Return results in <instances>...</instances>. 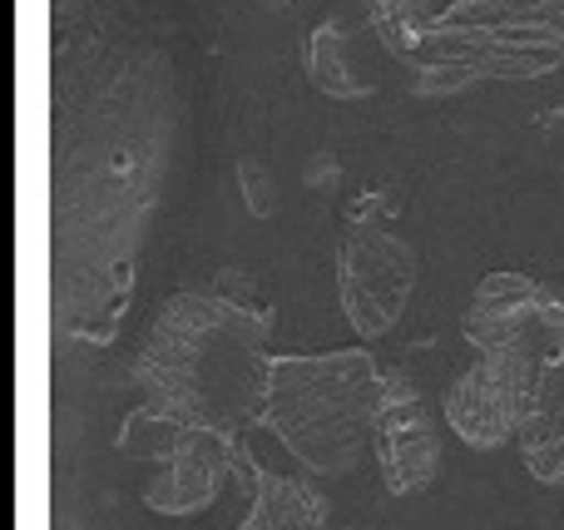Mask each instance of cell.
Segmentation results:
<instances>
[{
  "mask_svg": "<svg viewBox=\"0 0 564 530\" xmlns=\"http://www.w3.org/2000/svg\"><path fill=\"white\" fill-rule=\"evenodd\" d=\"M50 45V313L109 347L178 134V69L139 0H55Z\"/></svg>",
  "mask_w": 564,
  "mask_h": 530,
  "instance_id": "6da1fadb",
  "label": "cell"
},
{
  "mask_svg": "<svg viewBox=\"0 0 564 530\" xmlns=\"http://www.w3.org/2000/svg\"><path fill=\"white\" fill-rule=\"evenodd\" d=\"M273 317L218 288L174 293L134 357V387L188 426L238 436L263 422L273 392Z\"/></svg>",
  "mask_w": 564,
  "mask_h": 530,
  "instance_id": "7a4b0ae2",
  "label": "cell"
},
{
  "mask_svg": "<svg viewBox=\"0 0 564 530\" xmlns=\"http://www.w3.org/2000/svg\"><path fill=\"white\" fill-rule=\"evenodd\" d=\"M381 387L387 372L367 347L278 353L263 426L312 476H347L377 436Z\"/></svg>",
  "mask_w": 564,
  "mask_h": 530,
  "instance_id": "3957f363",
  "label": "cell"
},
{
  "mask_svg": "<svg viewBox=\"0 0 564 530\" xmlns=\"http://www.w3.org/2000/svg\"><path fill=\"white\" fill-rule=\"evenodd\" d=\"M416 95H460L486 79L564 69V0H456L406 60Z\"/></svg>",
  "mask_w": 564,
  "mask_h": 530,
  "instance_id": "277c9868",
  "label": "cell"
},
{
  "mask_svg": "<svg viewBox=\"0 0 564 530\" xmlns=\"http://www.w3.org/2000/svg\"><path fill=\"white\" fill-rule=\"evenodd\" d=\"M337 293L347 323L367 343L387 337L406 317L416 293V248L391 218V198L377 188L347 208V234L337 248Z\"/></svg>",
  "mask_w": 564,
  "mask_h": 530,
  "instance_id": "5b68a950",
  "label": "cell"
},
{
  "mask_svg": "<svg viewBox=\"0 0 564 530\" xmlns=\"http://www.w3.org/2000/svg\"><path fill=\"white\" fill-rule=\"evenodd\" d=\"M460 333L476 357H510L545 377L550 363L564 357V298L516 268H496L476 283Z\"/></svg>",
  "mask_w": 564,
  "mask_h": 530,
  "instance_id": "8992f818",
  "label": "cell"
},
{
  "mask_svg": "<svg viewBox=\"0 0 564 530\" xmlns=\"http://www.w3.org/2000/svg\"><path fill=\"white\" fill-rule=\"evenodd\" d=\"M540 372L510 357H476L446 392V426L476 452H496L510 436H520L535 402Z\"/></svg>",
  "mask_w": 564,
  "mask_h": 530,
  "instance_id": "52a82bcc",
  "label": "cell"
},
{
  "mask_svg": "<svg viewBox=\"0 0 564 530\" xmlns=\"http://www.w3.org/2000/svg\"><path fill=\"white\" fill-rule=\"evenodd\" d=\"M371 452H377L381 482H387L391 496H416L436 482V472H441L436 412H431V402L421 397V387L411 377L387 372Z\"/></svg>",
  "mask_w": 564,
  "mask_h": 530,
  "instance_id": "ba28073f",
  "label": "cell"
},
{
  "mask_svg": "<svg viewBox=\"0 0 564 530\" xmlns=\"http://www.w3.org/2000/svg\"><path fill=\"white\" fill-rule=\"evenodd\" d=\"M234 466V436L188 426L174 442V452L159 456L144 476V506L154 516H198L218 501L224 476Z\"/></svg>",
  "mask_w": 564,
  "mask_h": 530,
  "instance_id": "9c48e42d",
  "label": "cell"
},
{
  "mask_svg": "<svg viewBox=\"0 0 564 530\" xmlns=\"http://www.w3.org/2000/svg\"><path fill=\"white\" fill-rule=\"evenodd\" d=\"M516 442L540 486H564V357L545 367Z\"/></svg>",
  "mask_w": 564,
  "mask_h": 530,
  "instance_id": "30bf717a",
  "label": "cell"
},
{
  "mask_svg": "<svg viewBox=\"0 0 564 530\" xmlns=\"http://www.w3.org/2000/svg\"><path fill=\"white\" fill-rule=\"evenodd\" d=\"M253 466V506L238 530H327V496L297 476H278L268 466Z\"/></svg>",
  "mask_w": 564,
  "mask_h": 530,
  "instance_id": "8fae6325",
  "label": "cell"
},
{
  "mask_svg": "<svg viewBox=\"0 0 564 530\" xmlns=\"http://www.w3.org/2000/svg\"><path fill=\"white\" fill-rule=\"evenodd\" d=\"M307 79L322 89L327 99H367L377 95V79L361 75L357 55H351V35L337 15L312 25L307 35Z\"/></svg>",
  "mask_w": 564,
  "mask_h": 530,
  "instance_id": "7c38bea8",
  "label": "cell"
},
{
  "mask_svg": "<svg viewBox=\"0 0 564 530\" xmlns=\"http://www.w3.org/2000/svg\"><path fill=\"white\" fill-rule=\"evenodd\" d=\"M367 25L377 30L387 55L411 60L436 25V10H431V0H367Z\"/></svg>",
  "mask_w": 564,
  "mask_h": 530,
  "instance_id": "4fadbf2b",
  "label": "cell"
},
{
  "mask_svg": "<svg viewBox=\"0 0 564 530\" xmlns=\"http://www.w3.org/2000/svg\"><path fill=\"white\" fill-rule=\"evenodd\" d=\"M188 432V422H178V417H169L164 407L154 402H139L134 412L124 417V426H119V452L134 456V462H149L154 466L159 456L174 452V442Z\"/></svg>",
  "mask_w": 564,
  "mask_h": 530,
  "instance_id": "5bb4252c",
  "label": "cell"
},
{
  "mask_svg": "<svg viewBox=\"0 0 564 530\" xmlns=\"http://www.w3.org/2000/svg\"><path fill=\"white\" fill-rule=\"evenodd\" d=\"M238 194H243L248 214L253 218H273L282 208V194H278V169L268 164L263 154H238Z\"/></svg>",
  "mask_w": 564,
  "mask_h": 530,
  "instance_id": "9a60e30c",
  "label": "cell"
},
{
  "mask_svg": "<svg viewBox=\"0 0 564 530\" xmlns=\"http://www.w3.org/2000/svg\"><path fill=\"white\" fill-rule=\"evenodd\" d=\"M302 174H307L312 188H317V184H332V174H337V159H332V154H317V159H307V169H302Z\"/></svg>",
  "mask_w": 564,
  "mask_h": 530,
  "instance_id": "2e32d148",
  "label": "cell"
},
{
  "mask_svg": "<svg viewBox=\"0 0 564 530\" xmlns=\"http://www.w3.org/2000/svg\"><path fill=\"white\" fill-rule=\"evenodd\" d=\"M273 6H292V0H273Z\"/></svg>",
  "mask_w": 564,
  "mask_h": 530,
  "instance_id": "e0dca14e",
  "label": "cell"
}]
</instances>
